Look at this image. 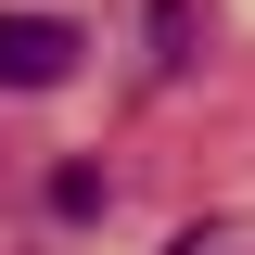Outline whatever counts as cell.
<instances>
[{
	"instance_id": "obj_1",
	"label": "cell",
	"mask_w": 255,
	"mask_h": 255,
	"mask_svg": "<svg viewBox=\"0 0 255 255\" xmlns=\"http://www.w3.org/2000/svg\"><path fill=\"white\" fill-rule=\"evenodd\" d=\"M90 38L64 26V13H0V90H64Z\"/></svg>"
},
{
	"instance_id": "obj_2",
	"label": "cell",
	"mask_w": 255,
	"mask_h": 255,
	"mask_svg": "<svg viewBox=\"0 0 255 255\" xmlns=\"http://www.w3.org/2000/svg\"><path fill=\"white\" fill-rule=\"evenodd\" d=\"M153 64H191V0H153Z\"/></svg>"
}]
</instances>
